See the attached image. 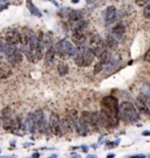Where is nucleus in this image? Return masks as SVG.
Returning a JSON list of instances; mask_svg holds the SVG:
<instances>
[{
  "mask_svg": "<svg viewBox=\"0 0 150 158\" xmlns=\"http://www.w3.org/2000/svg\"><path fill=\"white\" fill-rule=\"evenodd\" d=\"M118 115H120V119L128 122V123L136 122L139 118V111L130 102H122L120 104Z\"/></svg>",
  "mask_w": 150,
  "mask_h": 158,
  "instance_id": "1",
  "label": "nucleus"
},
{
  "mask_svg": "<svg viewBox=\"0 0 150 158\" xmlns=\"http://www.w3.org/2000/svg\"><path fill=\"white\" fill-rule=\"evenodd\" d=\"M76 54L74 56V61H75V64L78 67L84 68V67H89L94 59L96 56L94 55V53L89 49L87 46H82V47H76Z\"/></svg>",
  "mask_w": 150,
  "mask_h": 158,
  "instance_id": "2",
  "label": "nucleus"
},
{
  "mask_svg": "<svg viewBox=\"0 0 150 158\" xmlns=\"http://www.w3.org/2000/svg\"><path fill=\"white\" fill-rule=\"evenodd\" d=\"M87 47L94 53L96 57L100 56V54L106 49V44L103 42V39L101 35L96 32H90L88 33V39H87Z\"/></svg>",
  "mask_w": 150,
  "mask_h": 158,
  "instance_id": "3",
  "label": "nucleus"
},
{
  "mask_svg": "<svg viewBox=\"0 0 150 158\" xmlns=\"http://www.w3.org/2000/svg\"><path fill=\"white\" fill-rule=\"evenodd\" d=\"M54 47H55L56 55L59 57H61V59L74 57L75 54H76V49H78V48H75V46L73 45L71 41H68L66 39L58 41Z\"/></svg>",
  "mask_w": 150,
  "mask_h": 158,
  "instance_id": "4",
  "label": "nucleus"
},
{
  "mask_svg": "<svg viewBox=\"0 0 150 158\" xmlns=\"http://www.w3.org/2000/svg\"><path fill=\"white\" fill-rule=\"evenodd\" d=\"M4 54L6 55L7 60L10 61L12 66H17V64H20L22 62V59H24V55H22V51H20L17 47V45H8V44H5V47H4Z\"/></svg>",
  "mask_w": 150,
  "mask_h": 158,
  "instance_id": "5",
  "label": "nucleus"
},
{
  "mask_svg": "<svg viewBox=\"0 0 150 158\" xmlns=\"http://www.w3.org/2000/svg\"><path fill=\"white\" fill-rule=\"evenodd\" d=\"M101 109L109 111L111 114H115L118 115V109H120V104L117 101L116 97L114 96H105L102 100H101ZM120 116V115H118Z\"/></svg>",
  "mask_w": 150,
  "mask_h": 158,
  "instance_id": "6",
  "label": "nucleus"
},
{
  "mask_svg": "<svg viewBox=\"0 0 150 158\" xmlns=\"http://www.w3.org/2000/svg\"><path fill=\"white\" fill-rule=\"evenodd\" d=\"M34 118H35V123H36V128H38V131L41 132V134H45L47 135V132L50 131L49 129V123H47L46 121V117H45V114L41 109H38L33 113Z\"/></svg>",
  "mask_w": 150,
  "mask_h": 158,
  "instance_id": "7",
  "label": "nucleus"
},
{
  "mask_svg": "<svg viewBox=\"0 0 150 158\" xmlns=\"http://www.w3.org/2000/svg\"><path fill=\"white\" fill-rule=\"evenodd\" d=\"M48 123H49L50 132H52L53 135L58 136V137H61V136L63 135V132H62V130H61V125H60V117H59L58 114H55V113L50 114Z\"/></svg>",
  "mask_w": 150,
  "mask_h": 158,
  "instance_id": "8",
  "label": "nucleus"
},
{
  "mask_svg": "<svg viewBox=\"0 0 150 158\" xmlns=\"http://www.w3.org/2000/svg\"><path fill=\"white\" fill-rule=\"evenodd\" d=\"M72 39L74 45L76 47L86 46L87 45V39H88L87 29H75V31H73Z\"/></svg>",
  "mask_w": 150,
  "mask_h": 158,
  "instance_id": "9",
  "label": "nucleus"
},
{
  "mask_svg": "<svg viewBox=\"0 0 150 158\" xmlns=\"http://www.w3.org/2000/svg\"><path fill=\"white\" fill-rule=\"evenodd\" d=\"M5 42L8 45H19L21 44V33L18 29H10L5 34Z\"/></svg>",
  "mask_w": 150,
  "mask_h": 158,
  "instance_id": "10",
  "label": "nucleus"
},
{
  "mask_svg": "<svg viewBox=\"0 0 150 158\" xmlns=\"http://www.w3.org/2000/svg\"><path fill=\"white\" fill-rule=\"evenodd\" d=\"M117 19V10L115 6H108L105 11V23L106 26H109L113 23H115Z\"/></svg>",
  "mask_w": 150,
  "mask_h": 158,
  "instance_id": "11",
  "label": "nucleus"
},
{
  "mask_svg": "<svg viewBox=\"0 0 150 158\" xmlns=\"http://www.w3.org/2000/svg\"><path fill=\"white\" fill-rule=\"evenodd\" d=\"M136 107L139 109V111L141 114L144 115H149L150 114V108L148 106V96L145 95H139L136 102Z\"/></svg>",
  "mask_w": 150,
  "mask_h": 158,
  "instance_id": "12",
  "label": "nucleus"
},
{
  "mask_svg": "<svg viewBox=\"0 0 150 158\" xmlns=\"http://www.w3.org/2000/svg\"><path fill=\"white\" fill-rule=\"evenodd\" d=\"M55 56H56V52H55V47L54 46H49L48 48H47V51L45 53V64L47 66V67H50L54 61H55Z\"/></svg>",
  "mask_w": 150,
  "mask_h": 158,
  "instance_id": "13",
  "label": "nucleus"
},
{
  "mask_svg": "<svg viewBox=\"0 0 150 158\" xmlns=\"http://www.w3.org/2000/svg\"><path fill=\"white\" fill-rule=\"evenodd\" d=\"M90 128L95 131H100L103 127H102V122H101L100 113H92L90 116Z\"/></svg>",
  "mask_w": 150,
  "mask_h": 158,
  "instance_id": "14",
  "label": "nucleus"
},
{
  "mask_svg": "<svg viewBox=\"0 0 150 158\" xmlns=\"http://www.w3.org/2000/svg\"><path fill=\"white\" fill-rule=\"evenodd\" d=\"M25 124H26V129L29 134H35L38 131V128H36V123H35V118H34L33 114H28L27 117H26V121H25Z\"/></svg>",
  "mask_w": 150,
  "mask_h": 158,
  "instance_id": "15",
  "label": "nucleus"
},
{
  "mask_svg": "<svg viewBox=\"0 0 150 158\" xmlns=\"http://www.w3.org/2000/svg\"><path fill=\"white\" fill-rule=\"evenodd\" d=\"M2 128H4L6 131L14 134V132L17 131V121H15V118L11 117V118L2 119Z\"/></svg>",
  "mask_w": 150,
  "mask_h": 158,
  "instance_id": "16",
  "label": "nucleus"
},
{
  "mask_svg": "<svg viewBox=\"0 0 150 158\" xmlns=\"http://www.w3.org/2000/svg\"><path fill=\"white\" fill-rule=\"evenodd\" d=\"M67 19H68L69 26H71V25L75 23L76 21H79V20L84 19V14H82V12H80V11H72V10H69L68 15H67Z\"/></svg>",
  "mask_w": 150,
  "mask_h": 158,
  "instance_id": "17",
  "label": "nucleus"
},
{
  "mask_svg": "<svg viewBox=\"0 0 150 158\" xmlns=\"http://www.w3.org/2000/svg\"><path fill=\"white\" fill-rule=\"evenodd\" d=\"M12 75V68L7 63L0 61V80L8 79Z\"/></svg>",
  "mask_w": 150,
  "mask_h": 158,
  "instance_id": "18",
  "label": "nucleus"
},
{
  "mask_svg": "<svg viewBox=\"0 0 150 158\" xmlns=\"http://www.w3.org/2000/svg\"><path fill=\"white\" fill-rule=\"evenodd\" d=\"M124 33H126V27H124V25H123L122 23H116V25L113 27V29H111V34H113L117 40L121 39L123 35H124Z\"/></svg>",
  "mask_w": 150,
  "mask_h": 158,
  "instance_id": "19",
  "label": "nucleus"
},
{
  "mask_svg": "<svg viewBox=\"0 0 150 158\" xmlns=\"http://www.w3.org/2000/svg\"><path fill=\"white\" fill-rule=\"evenodd\" d=\"M60 125H61V130H62V132H63V135H65V134H71L72 131H74L72 124H71V122L68 121L67 117L60 118Z\"/></svg>",
  "mask_w": 150,
  "mask_h": 158,
  "instance_id": "20",
  "label": "nucleus"
},
{
  "mask_svg": "<svg viewBox=\"0 0 150 158\" xmlns=\"http://www.w3.org/2000/svg\"><path fill=\"white\" fill-rule=\"evenodd\" d=\"M105 44H106L107 48H109V49H116L117 46H118V40H117L113 34H109V35L107 36Z\"/></svg>",
  "mask_w": 150,
  "mask_h": 158,
  "instance_id": "21",
  "label": "nucleus"
},
{
  "mask_svg": "<svg viewBox=\"0 0 150 158\" xmlns=\"http://www.w3.org/2000/svg\"><path fill=\"white\" fill-rule=\"evenodd\" d=\"M111 60V54L110 52L108 51V49H105V51L102 52L100 54V56H99V61H101V62L103 63V64H106V63H108L109 61Z\"/></svg>",
  "mask_w": 150,
  "mask_h": 158,
  "instance_id": "22",
  "label": "nucleus"
},
{
  "mask_svg": "<svg viewBox=\"0 0 150 158\" xmlns=\"http://www.w3.org/2000/svg\"><path fill=\"white\" fill-rule=\"evenodd\" d=\"M27 7L29 12L33 14V15H36V17H41V12L39 11V8L34 5L32 2V0H27Z\"/></svg>",
  "mask_w": 150,
  "mask_h": 158,
  "instance_id": "23",
  "label": "nucleus"
},
{
  "mask_svg": "<svg viewBox=\"0 0 150 158\" xmlns=\"http://www.w3.org/2000/svg\"><path fill=\"white\" fill-rule=\"evenodd\" d=\"M11 117H13V109L10 106H7L1 110V119H7Z\"/></svg>",
  "mask_w": 150,
  "mask_h": 158,
  "instance_id": "24",
  "label": "nucleus"
},
{
  "mask_svg": "<svg viewBox=\"0 0 150 158\" xmlns=\"http://www.w3.org/2000/svg\"><path fill=\"white\" fill-rule=\"evenodd\" d=\"M68 70H69V68H68V66H67L66 63H60V64L58 66V72H59V74H60L61 76L66 75V74L68 73Z\"/></svg>",
  "mask_w": 150,
  "mask_h": 158,
  "instance_id": "25",
  "label": "nucleus"
},
{
  "mask_svg": "<svg viewBox=\"0 0 150 158\" xmlns=\"http://www.w3.org/2000/svg\"><path fill=\"white\" fill-rule=\"evenodd\" d=\"M103 67H105V64L101 62V61H99V62L94 66V74H99L100 72H102V70H103Z\"/></svg>",
  "mask_w": 150,
  "mask_h": 158,
  "instance_id": "26",
  "label": "nucleus"
},
{
  "mask_svg": "<svg viewBox=\"0 0 150 158\" xmlns=\"http://www.w3.org/2000/svg\"><path fill=\"white\" fill-rule=\"evenodd\" d=\"M143 17L145 19H150V4L144 6V8H143Z\"/></svg>",
  "mask_w": 150,
  "mask_h": 158,
  "instance_id": "27",
  "label": "nucleus"
},
{
  "mask_svg": "<svg viewBox=\"0 0 150 158\" xmlns=\"http://www.w3.org/2000/svg\"><path fill=\"white\" fill-rule=\"evenodd\" d=\"M150 0H135V2H136V5L139 6V7H144L145 5H148L149 4Z\"/></svg>",
  "mask_w": 150,
  "mask_h": 158,
  "instance_id": "28",
  "label": "nucleus"
},
{
  "mask_svg": "<svg viewBox=\"0 0 150 158\" xmlns=\"http://www.w3.org/2000/svg\"><path fill=\"white\" fill-rule=\"evenodd\" d=\"M144 60L147 62H150V48L147 51V53L144 54Z\"/></svg>",
  "mask_w": 150,
  "mask_h": 158,
  "instance_id": "29",
  "label": "nucleus"
},
{
  "mask_svg": "<svg viewBox=\"0 0 150 158\" xmlns=\"http://www.w3.org/2000/svg\"><path fill=\"white\" fill-rule=\"evenodd\" d=\"M5 41H2V40L0 39V53H4V47H5Z\"/></svg>",
  "mask_w": 150,
  "mask_h": 158,
  "instance_id": "30",
  "label": "nucleus"
},
{
  "mask_svg": "<svg viewBox=\"0 0 150 158\" xmlns=\"http://www.w3.org/2000/svg\"><path fill=\"white\" fill-rule=\"evenodd\" d=\"M7 8V5H4V2H1V5H0V11H2V10H5Z\"/></svg>",
  "mask_w": 150,
  "mask_h": 158,
  "instance_id": "31",
  "label": "nucleus"
},
{
  "mask_svg": "<svg viewBox=\"0 0 150 158\" xmlns=\"http://www.w3.org/2000/svg\"><path fill=\"white\" fill-rule=\"evenodd\" d=\"M142 135H143V136H150V131H149V130H145V131H143V132H142Z\"/></svg>",
  "mask_w": 150,
  "mask_h": 158,
  "instance_id": "32",
  "label": "nucleus"
},
{
  "mask_svg": "<svg viewBox=\"0 0 150 158\" xmlns=\"http://www.w3.org/2000/svg\"><path fill=\"white\" fill-rule=\"evenodd\" d=\"M32 157H34V158L40 157V155H39V153H33V155H32Z\"/></svg>",
  "mask_w": 150,
  "mask_h": 158,
  "instance_id": "33",
  "label": "nucleus"
},
{
  "mask_svg": "<svg viewBox=\"0 0 150 158\" xmlns=\"http://www.w3.org/2000/svg\"><path fill=\"white\" fill-rule=\"evenodd\" d=\"M133 157H142L143 158V157H145V156L144 155H135V156H133Z\"/></svg>",
  "mask_w": 150,
  "mask_h": 158,
  "instance_id": "34",
  "label": "nucleus"
},
{
  "mask_svg": "<svg viewBox=\"0 0 150 158\" xmlns=\"http://www.w3.org/2000/svg\"><path fill=\"white\" fill-rule=\"evenodd\" d=\"M82 149H84V152H87V151H88V148H87V147H82Z\"/></svg>",
  "mask_w": 150,
  "mask_h": 158,
  "instance_id": "35",
  "label": "nucleus"
},
{
  "mask_svg": "<svg viewBox=\"0 0 150 158\" xmlns=\"http://www.w3.org/2000/svg\"><path fill=\"white\" fill-rule=\"evenodd\" d=\"M108 157L110 158V157H115V155H114V153H109V155H108Z\"/></svg>",
  "mask_w": 150,
  "mask_h": 158,
  "instance_id": "36",
  "label": "nucleus"
},
{
  "mask_svg": "<svg viewBox=\"0 0 150 158\" xmlns=\"http://www.w3.org/2000/svg\"><path fill=\"white\" fill-rule=\"evenodd\" d=\"M148 106H149V108H150V95L148 96Z\"/></svg>",
  "mask_w": 150,
  "mask_h": 158,
  "instance_id": "37",
  "label": "nucleus"
},
{
  "mask_svg": "<svg viewBox=\"0 0 150 158\" xmlns=\"http://www.w3.org/2000/svg\"><path fill=\"white\" fill-rule=\"evenodd\" d=\"M50 1H52V2H53V4H54V5H56V6H58V2H56V1H54V0H50Z\"/></svg>",
  "mask_w": 150,
  "mask_h": 158,
  "instance_id": "38",
  "label": "nucleus"
},
{
  "mask_svg": "<svg viewBox=\"0 0 150 158\" xmlns=\"http://www.w3.org/2000/svg\"><path fill=\"white\" fill-rule=\"evenodd\" d=\"M7 0H0V2H6Z\"/></svg>",
  "mask_w": 150,
  "mask_h": 158,
  "instance_id": "39",
  "label": "nucleus"
},
{
  "mask_svg": "<svg viewBox=\"0 0 150 158\" xmlns=\"http://www.w3.org/2000/svg\"><path fill=\"white\" fill-rule=\"evenodd\" d=\"M73 2H79V0H73Z\"/></svg>",
  "mask_w": 150,
  "mask_h": 158,
  "instance_id": "40",
  "label": "nucleus"
},
{
  "mask_svg": "<svg viewBox=\"0 0 150 158\" xmlns=\"http://www.w3.org/2000/svg\"><path fill=\"white\" fill-rule=\"evenodd\" d=\"M0 152H1V149H0Z\"/></svg>",
  "mask_w": 150,
  "mask_h": 158,
  "instance_id": "41",
  "label": "nucleus"
}]
</instances>
